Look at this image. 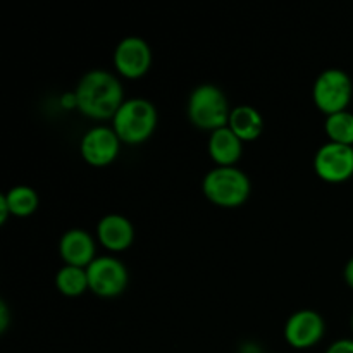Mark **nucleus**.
I'll return each mask as SVG.
<instances>
[{
    "label": "nucleus",
    "mask_w": 353,
    "mask_h": 353,
    "mask_svg": "<svg viewBox=\"0 0 353 353\" xmlns=\"http://www.w3.org/2000/svg\"><path fill=\"white\" fill-rule=\"evenodd\" d=\"M10 323V312L6 302H0V333H6Z\"/></svg>",
    "instance_id": "nucleus-19"
},
{
    "label": "nucleus",
    "mask_w": 353,
    "mask_h": 353,
    "mask_svg": "<svg viewBox=\"0 0 353 353\" xmlns=\"http://www.w3.org/2000/svg\"><path fill=\"white\" fill-rule=\"evenodd\" d=\"M121 145L112 126H95L83 134L79 152L83 161L92 168H107L117 159Z\"/></svg>",
    "instance_id": "nucleus-10"
},
{
    "label": "nucleus",
    "mask_w": 353,
    "mask_h": 353,
    "mask_svg": "<svg viewBox=\"0 0 353 353\" xmlns=\"http://www.w3.org/2000/svg\"><path fill=\"white\" fill-rule=\"evenodd\" d=\"M188 119L196 130L214 131L228 126L231 116V107L228 97L219 86L212 83H203L193 88L186 103Z\"/></svg>",
    "instance_id": "nucleus-3"
},
{
    "label": "nucleus",
    "mask_w": 353,
    "mask_h": 353,
    "mask_svg": "<svg viewBox=\"0 0 353 353\" xmlns=\"http://www.w3.org/2000/svg\"><path fill=\"white\" fill-rule=\"evenodd\" d=\"M7 200V205L10 209V216L14 217H30L37 212L40 205V196L31 186L17 185L12 186L9 192L3 193Z\"/></svg>",
    "instance_id": "nucleus-16"
},
{
    "label": "nucleus",
    "mask_w": 353,
    "mask_h": 353,
    "mask_svg": "<svg viewBox=\"0 0 353 353\" xmlns=\"http://www.w3.org/2000/svg\"><path fill=\"white\" fill-rule=\"evenodd\" d=\"M207 152L217 168H234L243 154V141L228 126L221 128L210 133Z\"/></svg>",
    "instance_id": "nucleus-13"
},
{
    "label": "nucleus",
    "mask_w": 353,
    "mask_h": 353,
    "mask_svg": "<svg viewBox=\"0 0 353 353\" xmlns=\"http://www.w3.org/2000/svg\"><path fill=\"white\" fill-rule=\"evenodd\" d=\"M157 109L150 100L133 97L124 100L112 117V130L124 145H141L152 138L157 128Z\"/></svg>",
    "instance_id": "nucleus-2"
},
{
    "label": "nucleus",
    "mask_w": 353,
    "mask_h": 353,
    "mask_svg": "<svg viewBox=\"0 0 353 353\" xmlns=\"http://www.w3.org/2000/svg\"><path fill=\"white\" fill-rule=\"evenodd\" d=\"M9 217H10V209L9 205H7V200L2 193V195H0V224H6Z\"/></svg>",
    "instance_id": "nucleus-21"
},
{
    "label": "nucleus",
    "mask_w": 353,
    "mask_h": 353,
    "mask_svg": "<svg viewBox=\"0 0 353 353\" xmlns=\"http://www.w3.org/2000/svg\"><path fill=\"white\" fill-rule=\"evenodd\" d=\"M314 171L330 185H341L353 178V147L327 141L314 157Z\"/></svg>",
    "instance_id": "nucleus-7"
},
{
    "label": "nucleus",
    "mask_w": 353,
    "mask_h": 353,
    "mask_svg": "<svg viewBox=\"0 0 353 353\" xmlns=\"http://www.w3.org/2000/svg\"><path fill=\"white\" fill-rule=\"evenodd\" d=\"M202 193L210 203L223 209L241 207L252 193L250 178L241 169L214 168L203 176Z\"/></svg>",
    "instance_id": "nucleus-4"
},
{
    "label": "nucleus",
    "mask_w": 353,
    "mask_h": 353,
    "mask_svg": "<svg viewBox=\"0 0 353 353\" xmlns=\"http://www.w3.org/2000/svg\"><path fill=\"white\" fill-rule=\"evenodd\" d=\"M55 288L68 299H76L90 292L86 269L76 268V265H62L55 274Z\"/></svg>",
    "instance_id": "nucleus-15"
},
{
    "label": "nucleus",
    "mask_w": 353,
    "mask_h": 353,
    "mask_svg": "<svg viewBox=\"0 0 353 353\" xmlns=\"http://www.w3.org/2000/svg\"><path fill=\"white\" fill-rule=\"evenodd\" d=\"M324 333H326V323L323 316L310 309L296 310L295 314H292L283 330L286 343L295 350L314 348L317 343H321Z\"/></svg>",
    "instance_id": "nucleus-9"
},
{
    "label": "nucleus",
    "mask_w": 353,
    "mask_h": 353,
    "mask_svg": "<svg viewBox=\"0 0 353 353\" xmlns=\"http://www.w3.org/2000/svg\"><path fill=\"white\" fill-rule=\"evenodd\" d=\"M353 97V83L348 72L340 68L324 69L312 86V100L324 116L348 110Z\"/></svg>",
    "instance_id": "nucleus-5"
},
{
    "label": "nucleus",
    "mask_w": 353,
    "mask_h": 353,
    "mask_svg": "<svg viewBox=\"0 0 353 353\" xmlns=\"http://www.w3.org/2000/svg\"><path fill=\"white\" fill-rule=\"evenodd\" d=\"M352 331H353V316H352Z\"/></svg>",
    "instance_id": "nucleus-22"
},
{
    "label": "nucleus",
    "mask_w": 353,
    "mask_h": 353,
    "mask_svg": "<svg viewBox=\"0 0 353 353\" xmlns=\"http://www.w3.org/2000/svg\"><path fill=\"white\" fill-rule=\"evenodd\" d=\"M343 279H345V283H347L348 288H350L352 292H353V257L347 262V264H345Z\"/></svg>",
    "instance_id": "nucleus-20"
},
{
    "label": "nucleus",
    "mask_w": 353,
    "mask_h": 353,
    "mask_svg": "<svg viewBox=\"0 0 353 353\" xmlns=\"http://www.w3.org/2000/svg\"><path fill=\"white\" fill-rule=\"evenodd\" d=\"M324 131L333 143L353 147V112L343 110V112L327 116L324 121Z\"/></svg>",
    "instance_id": "nucleus-17"
},
{
    "label": "nucleus",
    "mask_w": 353,
    "mask_h": 353,
    "mask_svg": "<svg viewBox=\"0 0 353 353\" xmlns=\"http://www.w3.org/2000/svg\"><path fill=\"white\" fill-rule=\"evenodd\" d=\"M86 274H88L90 292L100 299H116L123 295L130 283V274L124 262L112 255L97 257L86 268Z\"/></svg>",
    "instance_id": "nucleus-6"
},
{
    "label": "nucleus",
    "mask_w": 353,
    "mask_h": 353,
    "mask_svg": "<svg viewBox=\"0 0 353 353\" xmlns=\"http://www.w3.org/2000/svg\"><path fill=\"white\" fill-rule=\"evenodd\" d=\"M59 255L64 265L86 269L97 259L95 238L85 230H68L59 241Z\"/></svg>",
    "instance_id": "nucleus-11"
},
{
    "label": "nucleus",
    "mask_w": 353,
    "mask_h": 353,
    "mask_svg": "<svg viewBox=\"0 0 353 353\" xmlns=\"http://www.w3.org/2000/svg\"><path fill=\"white\" fill-rule=\"evenodd\" d=\"M228 128L240 138L241 141H255L264 133V117L255 107L236 105L231 109Z\"/></svg>",
    "instance_id": "nucleus-14"
},
{
    "label": "nucleus",
    "mask_w": 353,
    "mask_h": 353,
    "mask_svg": "<svg viewBox=\"0 0 353 353\" xmlns=\"http://www.w3.org/2000/svg\"><path fill=\"white\" fill-rule=\"evenodd\" d=\"M74 107L95 121H112L124 103V88L116 74L105 69H92L85 72L72 93Z\"/></svg>",
    "instance_id": "nucleus-1"
},
{
    "label": "nucleus",
    "mask_w": 353,
    "mask_h": 353,
    "mask_svg": "<svg viewBox=\"0 0 353 353\" xmlns=\"http://www.w3.org/2000/svg\"><path fill=\"white\" fill-rule=\"evenodd\" d=\"M154 54L147 40L141 37H126L116 45L114 68L126 79H140L152 69Z\"/></svg>",
    "instance_id": "nucleus-8"
},
{
    "label": "nucleus",
    "mask_w": 353,
    "mask_h": 353,
    "mask_svg": "<svg viewBox=\"0 0 353 353\" xmlns=\"http://www.w3.org/2000/svg\"><path fill=\"white\" fill-rule=\"evenodd\" d=\"M326 353H353V340L350 338H343V340H336L330 345Z\"/></svg>",
    "instance_id": "nucleus-18"
},
{
    "label": "nucleus",
    "mask_w": 353,
    "mask_h": 353,
    "mask_svg": "<svg viewBox=\"0 0 353 353\" xmlns=\"http://www.w3.org/2000/svg\"><path fill=\"white\" fill-rule=\"evenodd\" d=\"M97 241L110 254L126 252L134 241V228L121 214H107L97 224Z\"/></svg>",
    "instance_id": "nucleus-12"
}]
</instances>
